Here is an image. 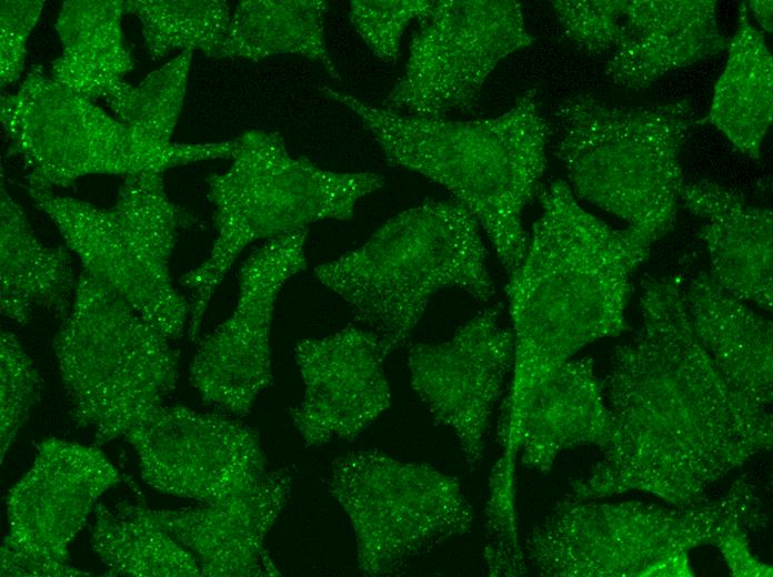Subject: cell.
Instances as JSON below:
<instances>
[{"label": "cell", "instance_id": "obj_6", "mask_svg": "<svg viewBox=\"0 0 773 577\" xmlns=\"http://www.w3.org/2000/svg\"><path fill=\"white\" fill-rule=\"evenodd\" d=\"M230 168L208 178L217 236L209 256L180 283L191 292L189 338L194 341L212 296L241 252L324 220H350L357 202L384 184L372 172H337L291 154L278 132L237 139Z\"/></svg>", "mask_w": 773, "mask_h": 577}, {"label": "cell", "instance_id": "obj_24", "mask_svg": "<svg viewBox=\"0 0 773 577\" xmlns=\"http://www.w3.org/2000/svg\"><path fill=\"white\" fill-rule=\"evenodd\" d=\"M124 13L123 0L64 1L56 22L62 52L50 77L92 101L114 97L133 68L121 23Z\"/></svg>", "mask_w": 773, "mask_h": 577}, {"label": "cell", "instance_id": "obj_27", "mask_svg": "<svg viewBox=\"0 0 773 577\" xmlns=\"http://www.w3.org/2000/svg\"><path fill=\"white\" fill-rule=\"evenodd\" d=\"M91 546L112 576L193 577V555L148 515L145 506L94 507Z\"/></svg>", "mask_w": 773, "mask_h": 577}, {"label": "cell", "instance_id": "obj_11", "mask_svg": "<svg viewBox=\"0 0 773 577\" xmlns=\"http://www.w3.org/2000/svg\"><path fill=\"white\" fill-rule=\"evenodd\" d=\"M329 490L345 512L367 576L400 571L413 558L471 530L472 508L459 479L379 451L339 456Z\"/></svg>", "mask_w": 773, "mask_h": 577}, {"label": "cell", "instance_id": "obj_3", "mask_svg": "<svg viewBox=\"0 0 773 577\" xmlns=\"http://www.w3.org/2000/svg\"><path fill=\"white\" fill-rule=\"evenodd\" d=\"M322 90L360 118L390 164L449 190L484 230L509 274L519 266L529 243L522 212L546 164L549 126L534 89L503 114L473 121L396 113Z\"/></svg>", "mask_w": 773, "mask_h": 577}, {"label": "cell", "instance_id": "obj_19", "mask_svg": "<svg viewBox=\"0 0 773 577\" xmlns=\"http://www.w3.org/2000/svg\"><path fill=\"white\" fill-rule=\"evenodd\" d=\"M714 0H623L618 40L605 74L642 90L662 75L727 49Z\"/></svg>", "mask_w": 773, "mask_h": 577}, {"label": "cell", "instance_id": "obj_20", "mask_svg": "<svg viewBox=\"0 0 773 577\" xmlns=\"http://www.w3.org/2000/svg\"><path fill=\"white\" fill-rule=\"evenodd\" d=\"M680 201L702 220L700 237L709 253L711 279L743 302L772 311V210L709 180L684 183Z\"/></svg>", "mask_w": 773, "mask_h": 577}, {"label": "cell", "instance_id": "obj_31", "mask_svg": "<svg viewBox=\"0 0 773 577\" xmlns=\"http://www.w3.org/2000/svg\"><path fill=\"white\" fill-rule=\"evenodd\" d=\"M433 4L430 0H353L349 18L373 54L393 62L405 28L412 20H424Z\"/></svg>", "mask_w": 773, "mask_h": 577}, {"label": "cell", "instance_id": "obj_7", "mask_svg": "<svg viewBox=\"0 0 773 577\" xmlns=\"http://www.w3.org/2000/svg\"><path fill=\"white\" fill-rule=\"evenodd\" d=\"M555 154L575 193L650 244L673 227L684 185L689 101L622 107L579 93L560 103Z\"/></svg>", "mask_w": 773, "mask_h": 577}, {"label": "cell", "instance_id": "obj_1", "mask_svg": "<svg viewBox=\"0 0 773 577\" xmlns=\"http://www.w3.org/2000/svg\"><path fill=\"white\" fill-rule=\"evenodd\" d=\"M682 273L643 280L640 328L614 350L603 381L612 438L569 499L635 490L699 505L714 483L771 448L772 414L717 370L692 328Z\"/></svg>", "mask_w": 773, "mask_h": 577}, {"label": "cell", "instance_id": "obj_26", "mask_svg": "<svg viewBox=\"0 0 773 577\" xmlns=\"http://www.w3.org/2000/svg\"><path fill=\"white\" fill-rule=\"evenodd\" d=\"M323 0H243L230 17L219 58L259 61L295 54L319 62L339 79L325 40Z\"/></svg>", "mask_w": 773, "mask_h": 577}, {"label": "cell", "instance_id": "obj_28", "mask_svg": "<svg viewBox=\"0 0 773 577\" xmlns=\"http://www.w3.org/2000/svg\"><path fill=\"white\" fill-rule=\"evenodd\" d=\"M124 12L139 19L153 60L194 50L219 58L231 17L222 0H126Z\"/></svg>", "mask_w": 773, "mask_h": 577}, {"label": "cell", "instance_id": "obj_33", "mask_svg": "<svg viewBox=\"0 0 773 577\" xmlns=\"http://www.w3.org/2000/svg\"><path fill=\"white\" fill-rule=\"evenodd\" d=\"M43 1L2 0L0 2V82L14 83L21 77L27 42L37 24Z\"/></svg>", "mask_w": 773, "mask_h": 577}, {"label": "cell", "instance_id": "obj_12", "mask_svg": "<svg viewBox=\"0 0 773 577\" xmlns=\"http://www.w3.org/2000/svg\"><path fill=\"white\" fill-rule=\"evenodd\" d=\"M533 41L518 1H434L383 107L426 119L470 111L496 64Z\"/></svg>", "mask_w": 773, "mask_h": 577}, {"label": "cell", "instance_id": "obj_15", "mask_svg": "<svg viewBox=\"0 0 773 577\" xmlns=\"http://www.w3.org/2000/svg\"><path fill=\"white\" fill-rule=\"evenodd\" d=\"M126 438L145 483L202 504L238 495L269 472L257 432L223 414L162 405Z\"/></svg>", "mask_w": 773, "mask_h": 577}, {"label": "cell", "instance_id": "obj_30", "mask_svg": "<svg viewBox=\"0 0 773 577\" xmlns=\"http://www.w3.org/2000/svg\"><path fill=\"white\" fill-rule=\"evenodd\" d=\"M1 463L38 398V371L14 334L0 335Z\"/></svg>", "mask_w": 773, "mask_h": 577}, {"label": "cell", "instance_id": "obj_25", "mask_svg": "<svg viewBox=\"0 0 773 577\" xmlns=\"http://www.w3.org/2000/svg\"><path fill=\"white\" fill-rule=\"evenodd\" d=\"M727 52L710 111L699 122L714 125L735 149L757 161L773 121V59L744 3Z\"/></svg>", "mask_w": 773, "mask_h": 577}, {"label": "cell", "instance_id": "obj_8", "mask_svg": "<svg viewBox=\"0 0 773 577\" xmlns=\"http://www.w3.org/2000/svg\"><path fill=\"white\" fill-rule=\"evenodd\" d=\"M53 338L69 415L103 445L163 405L178 381L169 338L84 272Z\"/></svg>", "mask_w": 773, "mask_h": 577}, {"label": "cell", "instance_id": "obj_21", "mask_svg": "<svg viewBox=\"0 0 773 577\" xmlns=\"http://www.w3.org/2000/svg\"><path fill=\"white\" fill-rule=\"evenodd\" d=\"M685 308L697 340L724 378L756 404H772L773 325L709 273L684 284Z\"/></svg>", "mask_w": 773, "mask_h": 577}, {"label": "cell", "instance_id": "obj_29", "mask_svg": "<svg viewBox=\"0 0 773 577\" xmlns=\"http://www.w3.org/2000/svg\"><path fill=\"white\" fill-rule=\"evenodd\" d=\"M192 51L178 53L138 85L127 83L106 103L138 138L155 145L172 143L185 97Z\"/></svg>", "mask_w": 773, "mask_h": 577}, {"label": "cell", "instance_id": "obj_35", "mask_svg": "<svg viewBox=\"0 0 773 577\" xmlns=\"http://www.w3.org/2000/svg\"><path fill=\"white\" fill-rule=\"evenodd\" d=\"M755 19L766 32H772V0H753L749 2Z\"/></svg>", "mask_w": 773, "mask_h": 577}, {"label": "cell", "instance_id": "obj_2", "mask_svg": "<svg viewBox=\"0 0 773 577\" xmlns=\"http://www.w3.org/2000/svg\"><path fill=\"white\" fill-rule=\"evenodd\" d=\"M541 206L506 287L514 360L498 441L508 457L519 453L522 421L539 388L579 350L628 328L632 275L652 245L585 211L564 181L542 192Z\"/></svg>", "mask_w": 773, "mask_h": 577}, {"label": "cell", "instance_id": "obj_4", "mask_svg": "<svg viewBox=\"0 0 773 577\" xmlns=\"http://www.w3.org/2000/svg\"><path fill=\"white\" fill-rule=\"evenodd\" d=\"M388 356L404 346L444 288L494 294L480 225L458 201H428L382 224L361 246L314 269Z\"/></svg>", "mask_w": 773, "mask_h": 577}, {"label": "cell", "instance_id": "obj_17", "mask_svg": "<svg viewBox=\"0 0 773 577\" xmlns=\"http://www.w3.org/2000/svg\"><path fill=\"white\" fill-rule=\"evenodd\" d=\"M385 357L379 337L362 326L298 343L303 395L290 415L307 446L352 441L389 408Z\"/></svg>", "mask_w": 773, "mask_h": 577}, {"label": "cell", "instance_id": "obj_22", "mask_svg": "<svg viewBox=\"0 0 773 577\" xmlns=\"http://www.w3.org/2000/svg\"><path fill=\"white\" fill-rule=\"evenodd\" d=\"M611 438L603 381L594 372L593 360H570L539 388L525 411L521 463L548 472L560 453L585 445L604 449Z\"/></svg>", "mask_w": 773, "mask_h": 577}, {"label": "cell", "instance_id": "obj_32", "mask_svg": "<svg viewBox=\"0 0 773 577\" xmlns=\"http://www.w3.org/2000/svg\"><path fill=\"white\" fill-rule=\"evenodd\" d=\"M564 34L589 54H610L616 43L623 0H555Z\"/></svg>", "mask_w": 773, "mask_h": 577}, {"label": "cell", "instance_id": "obj_18", "mask_svg": "<svg viewBox=\"0 0 773 577\" xmlns=\"http://www.w3.org/2000/svg\"><path fill=\"white\" fill-rule=\"evenodd\" d=\"M291 488L290 474L274 470L251 488L217 503L145 510L193 555L201 576H274L279 571L265 553L264 540Z\"/></svg>", "mask_w": 773, "mask_h": 577}, {"label": "cell", "instance_id": "obj_14", "mask_svg": "<svg viewBox=\"0 0 773 577\" xmlns=\"http://www.w3.org/2000/svg\"><path fill=\"white\" fill-rule=\"evenodd\" d=\"M309 229L264 242L243 263L234 310L198 346L189 378L203 403L248 415L272 381L271 327L278 295L307 267Z\"/></svg>", "mask_w": 773, "mask_h": 577}, {"label": "cell", "instance_id": "obj_13", "mask_svg": "<svg viewBox=\"0 0 773 577\" xmlns=\"http://www.w3.org/2000/svg\"><path fill=\"white\" fill-rule=\"evenodd\" d=\"M121 480L97 447L48 438L6 498L1 576H90L70 564L69 545L99 497Z\"/></svg>", "mask_w": 773, "mask_h": 577}, {"label": "cell", "instance_id": "obj_5", "mask_svg": "<svg viewBox=\"0 0 773 577\" xmlns=\"http://www.w3.org/2000/svg\"><path fill=\"white\" fill-rule=\"evenodd\" d=\"M765 520L744 480L694 506L566 498L533 528L524 555L548 577H687L693 548L715 545L735 524L760 528Z\"/></svg>", "mask_w": 773, "mask_h": 577}, {"label": "cell", "instance_id": "obj_23", "mask_svg": "<svg viewBox=\"0 0 773 577\" xmlns=\"http://www.w3.org/2000/svg\"><path fill=\"white\" fill-rule=\"evenodd\" d=\"M0 193L2 315L26 324L34 311L42 308L63 318L71 307L79 277L69 250L43 244L3 182Z\"/></svg>", "mask_w": 773, "mask_h": 577}, {"label": "cell", "instance_id": "obj_16", "mask_svg": "<svg viewBox=\"0 0 773 577\" xmlns=\"http://www.w3.org/2000/svg\"><path fill=\"white\" fill-rule=\"evenodd\" d=\"M514 336L498 307L476 313L439 343L408 352L410 384L436 424L450 428L471 470L483 458L486 434L505 376Z\"/></svg>", "mask_w": 773, "mask_h": 577}, {"label": "cell", "instance_id": "obj_10", "mask_svg": "<svg viewBox=\"0 0 773 577\" xmlns=\"http://www.w3.org/2000/svg\"><path fill=\"white\" fill-rule=\"evenodd\" d=\"M8 154L19 156L28 185L53 189L87 175L129 176L214 159H231L237 141L155 145L103 109L54 81L42 65L14 93L1 95Z\"/></svg>", "mask_w": 773, "mask_h": 577}, {"label": "cell", "instance_id": "obj_9", "mask_svg": "<svg viewBox=\"0 0 773 577\" xmlns=\"http://www.w3.org/2000/svg\"><path fill=\"white\" fill-rule=\"evenodd\" d=\"M54 223L82 272L118 295L169 340L183 334L189 301L175 288L170 262L180 230L195 217L173 202L163 173L126 176L111 207L24 185Z\"/></svg>", "mask_w": 773, "mask_h": 577}, {"label": "cell", "instance_id": "obj_34", "mask_svg": "<svg viewBox=\"0 0 773 577\" xmlns=\"http://www.w3.org/2000/svg\"><path fill=\"white\" fill-rule=\"evenodd\" d=\"M744 524H735L726 529L715 546L723 555L733 576H772V567L757 560L750 550L747 530Z\"/></svg>", "mask_w": 773, "mask_h": 577}]
</instances>
